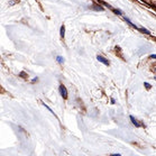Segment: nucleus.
I'll return each mask as SVG.
<instances>
[{
    "label": "nucleus",
    "instance_id": "1",
    "mask_svg": "<svg viewBox=\"0 0 156 156\" xmlns=\"http://www.w3.org/2000/svg\"><path fill=\"white\" fill-rule=\"evenodd\" d=\"M60 93H61V96L63 97V99H66L67 98V90L66 88H65V85L64 84H60Z\"/></svg>",
    "mask_w": 156,
    "mask_h": 156
},
{
    "label": "nucleus",
    "instance_id": "2",
    "mask_svg": "<svg viewBox=\"0 0 156 156\" xmlns=\"http://www.w3.org/2000/svg\"><path fill=\"white\" fill-rule=\"evenodd\" d=\"M97 60H98L99 62L103 63L104 65H109V64H110V63H109V61H108L107 58H104L103 56H101V55H98V56H97Z\"/></svg>",
    "mask_w": 156,
    "mask_h": 156
},
{
    "label": "nucleus",
    "instance_id": "3",
    "mask_svg": "<svg viewBox=\"0 0 156 156\" xmlns=\"http://www.w3.org/2000/svg\"><path fill=\"white\" fill-rule=\"evenodd\" d=\"M130 120H131V122H133V124H134L136 127H140V124H139L138 121H137V119H136L134 116H130Z\"/></svg>",
    "mask_w": 156,
    "mask_h": 156
},
{
    "label": "nucleus",
    "instance_id": "4",
    "mask_svg": "<svg viewBox=\"0 0 156 156\" xmlns=\"http://www.w3.org/2000/svg\"><path fill=\"white\" fill-rule=\"evenodd\" d=\"M60 35H61L62 38H64V36H65V26H64V25L61 26V29H60Z\"/></svg>",
    "mask_w": 156,
    "mask_h": 156
},
{
    "label": "nucleus",
    "instance_id": "5",
    "mask_svg": "<svg viewBox=\"0 0 156 156\" xmlns=\"http://www.w3.org/2000/svg\"><path fill=\"white\" fill-rule=\"evenodd\" d=\"M56 61H57L60 64H63V63H64V58H63L62 56H57V57H56Z\"/></svg>",
    "mask_w": 156,
    "mask_h": 156
},
{
    "label": "nucleus",
    "instance_id": "6",
    "mask_svg": "<svg viewBox=\"0 0 156 156\" xmlns=\"http://www.w3.org/2000/svg\"><path fill=\"white\" fill-rule=\"evenodd\" d=\"M138 31H142V33H145V34H147V35H151V33H149L147 29H145V28H139Z\"/></svg>",
    "mask_w": 156,
    "mask_h": 156
},
{
    "label": "nucleus",
    "instance_id": "7",
    "mask_svg": "<svg viewBox=\"0 0 156 156\" xmlns=\"http://www.w3.org/2000/svg\"><path fill=\"white\" fill-rule=\"evenodd\" d=\"M19 76H22L24 79H27V78H28V75H27L25 72H20V73H19Z\"/></svg>",
    "mask_w": 156,
    "mask_h": 156
},
{
    "label": "nucleus",
    "instance_id": "8",
    "mask_svg": "<svg viewBox=\"0 0 156 156\" xmlns=\"http://www.w3.org/2000/svg\"><path fill=\"white\" fill-rule=\"evenodd\" d=\"M144 85H145V88H146L147 90H149L151 88H152V85L149 84V83H147V82H145V83H144Z\"/></svg>",
    "mask_w": 156,
    "mask_h": 156
},
{
    "label": "nucleus",
    "instance_id": "9",
    "mask_svg": "<svg viewBox=\"0 0 156 156\" xmlns=\"http://www.w3.org/2000/svg\"><path fill=\"white\" fill-rule=\"evenodd\" d=\"M93 9H96V10H103L102 7H100V6H94V7H92Z\"/></svg>",
    "mask_w": 156,
    "mask_h": 156
},
{
    "label": "nucleus",
    "instance_id": "10",
    "mask_svg": "<svg viewBox=\"0 0 156 156\" xmlns=\"http://www.w3.org/2000/svg\"><path fill=\"white\" fill-rule=\"evenodd\" d=\"M113 11H115V13H117V15H121V11L119 10V9H112Z\"/></svg>",
    "mask_w": 156,
    "mask_h": 156
},
{
    "label": "nucleus",
    "instance_id": "11",
    "mask_svg": "<svg viewBox=\"0 0 156 156\" xmlns=\"http://www.w3.org/2000/svg\"><path fill=\"white\" fill-rule=\"evenodd\" d=\"M149 57H152V58H156V54H152Z\"/></svg>",
    "mask_w": 156,
    "mask_h": 156
},
{
    "label": "nucleus",
    "instance_id": "12",
    "mask_svg": "<svg viewBox=\"0 0 156 156\" xmlns=\"http://www.w3.org/2000/svg\"><path fill=\"white\" fill-rule=\"evenodd\" d=\"M37 80H38V79H37V78H35V79H33V81H31V82H33V83H35Z\"/></svg>",
    "mask_w": 156,
    "mask_h": 156
},
{
    "label": "nucleus",
    "instance_id": "13",
    "mask_svg": "<svg viewBox=\"0 0 156 156\" xmlns=\"http://www.w3.org/2000/svg\"><path fill=\"white\" fill-rule=\"evenodd\" d=\"M153 72H154V73H156V67H155V69H153Z\"/></svg>",
    "mask_w": 156,
    "mask_h": 156
},
{
    "label": "nucleus",
    "instance_id": "14",
    "mask_svg": "<svg viewBox=\"0 0 156 156\" xmlns=\"http://www.w3.org/2000/svg\"><path fill=\"white\" fill-rule=\"evenodd\" d=\"M153 1H154V2H155V4H156V0H153Z\"/></svg>",
    "mask_w": 156,
    "mask_h": 156
},
{
    "label": "nucleus",
    "instance_id": "15",
    "mask_svg": "<svg viewBox=\"0 0 156 156\" xmlns=\"http://www.w3.org/2000/svg\"><path fill=\"white\" fill-rule=\"evenodd\" d=\"M155 80H156V76H155Z\"/></svg>",
    "mask_w": 156,
    "mask_h": 156
}]
</instances>
